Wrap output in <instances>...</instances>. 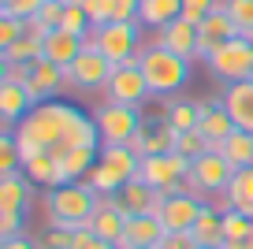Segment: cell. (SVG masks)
<instances>
[{"mask_svg": "<svg viewBox=\"0 0 253 249\" xmlns=\"http://www.w3.org/2000/svg\"><path fill=\"white\" fill-rule=\"evenodd\" d=\"M11 134H15L23 164L41 153L63 156L67 149H101L97 119H89L86 112H79L75 104H63V101H41Z\"/></svg>", "mask_w": 253, "mask_h": 249, "instance_id": "obj_1", "label": "cell"}, {"mask_svg": "<svg viewBox=\"0 0 253 249\" xmlns=\"http://www.w3.org/2000/svg\"><path fill=\"white\" fill-rule=\"evenodd\" d=\"M97 205H101V194H97L89 182H63V186H56V190L45 194L48 227H71V231L89 227Z\"/></svg>", "mask_w": 253, "mask_h": 249, "instance_id": "obj_2", "label": "cell"}, {"mask_svg": "<svg viewBox=\"0 0 253 249\" xmlns=\"http://www.w3.org/2000/svg\"><path fill=\"white\" fill-rule=\"evenodd\" d=\"M138 63H142V75L149 82L153 97H171L175 89H182L190 82V60L168 52L164 45H149L138 52Z\"/></svg>", "mask_w": 253, "mask_h": 249, "instance_id": "obj_3", "label": "cell"}, {"mask_svg": "<svg viewBox=\"0 0 253 249\" xmlns=\"http://www.w3.org/2000/svg\"><path fill=\"white\" fill-rule=\"evenodd\" d=\"M134 179H142L145 186L160 190L164 197L182 194L190 179V160L179 153H157V156H142V167H138Z\"/></svg>", "mask_w": 253, "mask_h": 249, "instance_id": "obj_4", "label": "cell"}, {"mask_svg": "<svg viewBox=\"0 0 253 249\" xmlns=\"http://www.w3.org/2000/svg\"><path fill=\"white\" fill-rule=\"evenodd\" d=\"M138 30H142V23H104L89 34V41L97 45V52L108 56L112 67H119V63L138 60V52H142V34Z\"/></svg>", "mask_w": 253, "mask_h": 249, "instance_id": "obj_5", "label": "cell"}, {"mask_svg": "<svg viewBox=\"0 0 253 249\" xmlns=\"http://www.w3.org/2000/svg\"><path fill=\"white\" fill-rule=\"evenodd\" d=\"M209 71L220 78L223 86L231 82H242V78H253V41L250 38H231L227 45H220L212 56H209Z\"/></svg>", "mask_w": 253, "mask_h": 249, "instance_id": "obj_6", "label": "cell"}, {"mask_svg": "<svg viewBox=\"0 0 253 249\" xmlns=\"http://www.w3.org/2000/svg\"><path fill=\"white\" fill-rule=\"evenodd\" d=\"M231 179H235V167L227 164V156H223L220 149H212V153H205L201 160H194V164H190L186 190H190V194H198V197L223 194Z\"/></svg>", "mask_w": 253, "mask_h": 249, "instance_id": "obj_7", "label": "cell"}, {"mask_svg": "<svg viewBox=\"0 0 253 249\" xmlns=\"http://www.w3.org/2000/svg\"><path fill=\"white\" fill-rule=\"evenodd\" d=\"M93 119H97V130H101V145H130L138 126H142L138 108H130V104H112V101H104Z\"/></svg>", "mask_w": 253, "mask_h": 249, "instance_id": "obj_8", "label": "cell"}, {"mask_svg": "<svg viewBox=\"0 0 253 249\" xmlns=\"http://www.w3.org/2000/svg\"><path fill=\"white\" fill-rule=\"evenodd\" d=\"M112 71H116V67L108 63V56L97 52V45L86 38V48L75 56V63L63 71V75H67V82L79 86V89H104V86H108V78H112Z\"/></svg>", "mask_w": 253, "mask_h": 249, "instance_id": "obj_9", "label": "cell"}, {"mask_svg": "<svg viewBox=\"0 0 253 249\" xmlns=\"http://www.w3.org/2000/svg\"><path fill=\"white\" fill-rule=\"evenodd\" d=\"M104 97H108L112 104H130V108H138L145 97H153L149 82H145V75H142V63L138 60L119 63V67L112 71L108 86H104Z\"/></svg>", "mask_w": 253, "mask_h": 249, "instance_id": "obj_10", "label": "cell"}, {"mask_svg": "<svg viewBox=\"0 0 253 249\" xmlns=\"http://www.w3.org/2000/svg\"><path fill=\"white\" fill-rule=\"evenodd\" d=\"M201 208H205V201H201L198 194H190V190H182V194H171L164 197V205H160V223H164V231H190V227L198 223Z\"/></svg>", "mask_w": 253, "mask_h": 249, "instance_id": "obj_11", "label": "cell"}, {"mask_svg": "<svg viewBox=\"0 0 253 249\" xmlns=\"http://www.w3.org/2000/svg\"><path fill=\"white\" fill-rule=\"evenodd\" d=\"M231 38H238L235 19L227 15V8H216L205 23H198V60L209 63V56H212L220 45H227Z\"/></svg>", "mask_w": 253, "mask_h": 249, "instance_id": "obj_12", "label": "cell"}, {"mask_svg": "<svg viewBox=\"0 0 253 249\" xmlns=\"http://www.w3.org/2000/svg\"><path fill=\"white\" fill-rule=\"evenodd\" d=\"M126 219H130L126 205L119 201V194H112V197H101V205H97L93 223H89V227H93L108 246H119V242H123V231H126Z\"/></svg>", "mask_w": 253, "mask_h": 249, "instance_id": "obj_13", "label": "cell"}, {"mask_svg": "<svg viewBox=\"0 0 253 249\" xmlns=\"http://www.w3.org/2000/svg\"><path fill=\"white\" fill-rule=\"evenodd\" d=\"M198 130L205 134V138L212 141V149H216V145H223L238 126H235V119H231V112H227L223 101H198Z\"/></svg>", "mask_w": 253, "mask_h": 249, "instance_id": "obj_14", "label": "cell"}, {"mask_svg": "<svg viewBox=\"0 0 253 249\" xmlns=\"http://www.w3.org/2000/svg\"><path fill=\"white\" fill-rule=\"evenodd\" d=\"M171 145H175V130H171V123H168L164 116H157V119H142V126H138L134 141H130V149H134L138 156L171 153Z\"/></svg>", "mask_w": 253, "mask_h": 249, "instance_id": "obj_15", "label": "cell"}, {"mask_svg": "<svg viewBox=\"0 0 253 249\" xmlns=\"http://www.w3.org/2000/svg\"><path fill=\"white\" fill-rule=\"evenodd\" d=\"M157 45H164L168 52L182 56V60H198V23L190 19H171L168 26L157 30Z\"/></svg>", "mask_w": 253, "mask_h": 249, "instance_id": "obj_16", "label": "cell"}, {"mask_svg": "<svg viewBox=\"0 0 253 249\" xmlns=\"http://www.w3.org/2000/svg\"><path fill=\"white\" fill-rule=\"evenodd\" d=\"M34 108H38V104H34V97L26 93V86L0 78V119H4V126H8V130H15V126L23 123Z\"/></svg>", "mask_w": 253, "mask_h": 249, "instance_id": "obj_17", "label": "cell"}, {"mask_svg": "<svg viewBox=\"0 0 253 249\" xmlns=\"http://www.w3.org/2000/svg\"><path fill=\"white\" fill-rule=\"evenodd\" d=\"M223 104H227L231 119H235L238 130H250L253 134V78H242V82H231L223 86Z\"/></svg>", "mask_w": 253, "mask_h": 249, "instance_id": "obj_18", "label": "cell"}, {"mask_svg": "<svg viewBox=\"0 0 253 249\" xmlns=\"http://www.w3.org/2000/svg\"><path fill=\"white\" fill-rule=\"evenodd\" d=\"M164 223L160 216H130L119 249H145V246H164Z\"/></svg>", "mask_w": 253, "mask_h": 249, "instance_id": "obj_19", "label": "cell"}, {"mask_svg": "<svg viewBox=\"0 0 253 249\" xmlns=\"http://www.w3.org/2000/svg\"><path fill=\"white\" fill-rule=\"evenodd\" d=\"M63 82H67L63 67H56V63H48L45 56H41V60L30 63V82H26V93L34 97V104H41V101H48V97H52Z\"/></svg>", "mask_w": 253, "mask_h": 249, "instance_id": "obj_20", "label": "cell"}, {"mask_svg": "<svg viewBox=\"0 0 253 249\" xmlns=\"http://www.w3.org/2000/svg\"><path fill=\"white\" fill-rule=\"evenodd\" d=\"M119 201L126 205L130 216H157L160 205H164V194L153 190V186H145L142 179H130V182H123V190H119Z\"/></svg>", "mask_w": 253, "mask_h": 249, "instance_id": "obj_21", "label": "cell"}, {"mask_svg": "<svg viewBox=\"0 0 253 249\" xmlns=\"http://www.w3.org/2000/svg\"><path fill=\"white\" fill-rule=\"evenodd\" d=\"M220 197H223L220 208H235V212L253 219V167H238L235 179L227 182V190Z\"/></svg>", "mask_w": 253, "mask_h": 249, "instance_id": "obj_22", "label": "cell"}, {"mask_svg": "<svg viewBox=\"0 0 253 249\" xmlns=\"http://www.w3.org/2000/svg\"><path fill=\"white\" fill-rule=\"evenodd\" d=\"M86 48V38H75V34H67V30H52V34H45V60L48 63H56V67H71L75 63V56Z\"/></svg>", "mask_w": 253, "mask_h": 249, "instance_id": "obj_23", "label": "cell"}, {"mask_svg": "<svg viewBox=\"0 0 253 249\" xmlns=\"http://www.w3.org/2000/svg\"><path fill=\"white\" fill-rule=\"evenodd\" d=\"M34 182L26 171H11V175H0V212H23L30 205L34 194Z\"/></svg>", "mask_w": 253, "mask_h": 249, "instance_id": "obj_24", "label": "cell"}, {"mask_svg": "<svg viewBox=\"0 0 253 249\" xmlns=\"http://www.w3.org/2000/svg\"><path fill=\"white\" fill-rule=\"evenodd\" d=\"M23 171L30 175V182H38V186H45V190H56V186L67 182L60 156H52V153H41V156H34V160H26Z\"/></svg>", "mask_w": 253, "mask_h": 249, "instance_id": "obj_25", "label": "cell"}, {"mask_svg": "<svg viewBox=\"0 0 253 249\" xmlns=\"http://www.w3.org/2000/svg\"><path fill=\"white\" fill-rule=\"evenodd\" d=\"M190 238L198 242V246H223V208H212L205 201L198 223L190 227Z\"/></svg>", "mask_w": 253, "mask_h": 249, "instance_id": "obj_26", "label": "cell"}, {"mask_svg": "<svg viewBox=\"0 0 253 249\" xmlns=\"http://www.w3.org/2000/svg\"><path fill=\"white\" fill-rule=\"evenodd\" d=\"M179 15H182V0H142L138 4V23L149 30H160Z\"/></svg>", "mask_w": 253, "mask_h": 249, "instance_id": "obj_27", "label": "cell"}, {"mask_svg": "<svg viewBox=\"0 0 253 249\" xmlns=\"http://www.w3.org/2000/svg\"><path fill=\"white\" fill-rule=\"evenodd\" d=\"M101 164H108L112 171H119L126 182L138 175V167H142V156L134 153L130 145H101V156H97Z\"/></svg>", "mask_w": 253, "mask_h": 249, "instance_id": "obj_28", "label": "cell"}, {"mask_svg": "<svg viewBox=\"0 0 253 249\" xmlns=\"http://www.w3.org/2000/svg\"><path fill=\"white\" fill-rule=\"evenodd\" d=\"M164 119L171 123L175 134H182V130H198V101L164 97Z\"/></svg>", "mask_w": 253, "mask_h": 249, "instance_id": "obj_29", "label": "cell"}, {"mask_svg": "<svg viewBox=\"0 0 253 249\" xmlns=\"http://www.w3.org/2000/svg\"><path fill=\"white\" fill-rule=\"evenodd\" d=\"M45 56V38L41 34H26V38H19L15 45L0 48V63H34Z\"/></svg>", "mask_w": 253, "mask_h": 249, "instance_id": "obj_30", "label": "cell"}, {"mask_svg": "<svg viewBox=\"0 0 253 249\" xmlns=\"http://www.w3.org/2000/svg\"><path fill=\"white\" fill-rule=\"evenodd\" d=\"M216 149L227 156V164L235 167V171L238 167H253V134L250 130H235L223 145H216Z\"/></svg>", "mask_w": 253, "mask_h": 249, "instance_id": "obj_31", "label": "cell"}, {"mask_svg": "<svg viewBox=\"0 0 253 249\" xmlns=\"http://www.w3.org/2000/svg\"><path fill=\"white\" fill-rule=\"evenodd\" d=\"M63 8H67V0H45L41 4V11L34 19H26L30 23V34H52V30H60V23H63Z\"/></svg>", "mask_w": 253, "mask_h": 249, "instance_id": "obj_32", "label": "cell"}, {"mask_svg": "<svg viewBox=\"0 0 253 249\" xmlns=\"http://www.w3.org/2000/svg\"><path fill=\"white\" fill-rule=\"evenodd\" d=\"M82 182H89V186H93L101 197H112V194H119V190H123V182H126V179H123L119 171H112L108 164H101V160H97Z\"/></svg>", "mask_w": 253, "mask_h": 249, "instance_id": "obj_33", "label": "cell"}, {"mask_svg": "<svg viewBox=\"0 0 253 249\" xmlns=\"http://www.w3.org/2000/svg\"><path fill=\"white\" fill-rule=\"evenodd\" d=\"M171 153L186 156V160L194 164V160H201L205 153H212V141H209L201 130H182V134H175V145H171Z\"/></svg>", "mask_w": 253, "mask_h": 249, "instance_id": "obj_34", "label": "cell"}, {"mask_svg": "<svg viewBox=\"0 0 253 249\" xmlns=\"http://www.w3.org/2000/svg\"><path fill=\"white\" fill-rule=\"evenodd\" d=\"M60 30H67V34H75V38H89L93 34V23H89V15L75 4V0H67V8H63V23H60Z\"/></svg>", "mask_w": 253, "mask_h": 249, "instance_id": "obj_35", "label": "cell"}, {"mask_svg": "<svg viewBox=\"0 0 253 249\" xmlns=\"http://www.w3.org/2000/svg\"><path fill=\"white\" fill-rule=\"evenodd\" d=\"M250 223H253L250 216H242V212H235V208H223V246L242 242L246 231H250Z\"/></svg>", "mask_w": 253, "mask_h": 249, "instance_id": "obj_36", "label": "cell"}, {"mask_svg": "<svg viewBox=\"0 0 253 249\" xmlns=\"http://www.w3.org/2000/svg\"><path fill=\"white\" fill-rule=\"evenodd\" d=\"M11 171H23V156H19L15 145V134H0V175H11Z\"/></svg>", "mask_w": 253, "mask_h": 249, "instance_id": "obj_37", "label": "cell"}, {"mask_svg": "<svg viewBox=\"0 0 253 249\" xmlns=\"http://www.w3.org/2000/svg\"><path fill=\"white\" fill-rule=\"evenodd\" d=\"M223 8H227V15L235 19L238 34L250 38L253 34V0H223Z\"/></svg>", "mask_w": 253, "mask_h": 249, "instance_id": "obj_38", "label": "cell"}, {"mask_svg": "<svg viewBox=\"0 0 253 249\" xmlns=\"http://www.w3.org/2000/svg\"><path fill=\"white\" fill-rule=\"evenodd\" d=\"M30 34V23L26 19H11V15H0V48L15 45L19 38H26Z\"/></svg>", "mask_w": 253, "mask_h": 249, "instance_id": "obj_39", "label": "cell"}, {"mask_svg": "<svg viewBox=\"0 0 253 249\" xmlns=\"http://www.w3.org/2000/svg\"><path fill=\"white\" fill-rule=\"evenodd\" d=\"M216 8H223V0H182V19H190V23H205Z\"/></svg>", "mask_w": 253, "mask_h": 249, "instance_id": "obj_40", "label": "cell"}, {"mask_svg": "<svg viewBox=\"0 0 253 249\" xmlns=\"http://www.w3.org/2000/svg\"><path fill=\"white\" fill-rule=\"evenodd\" d=\"M45 0H0V15H11V19H34L41 11Z\"/></svg>", "mask_w": 253, "mask_h": 249, "instance_id": "obj_41", "label": "cell"}, {"mask_svg": "<svg viewBox=\"0 0 253 249\" xmlns=\"http://www.w3.org/2000/svg\"><path fill=\"white\" fill-rule=\"evenodd\" d=\"M71 242H75L71 227H48L41 234V249H71Z\"/></svg>", "mask_w": 253, "mask_h": 249, "instance_id": "obj_42", "label": "cell"}, {"mask_svg": "<svg viewBox=\"0 0 253 249\" xmlns=\"http://www.w3.org/2000/svg\"><path fill=\"white\" fill-rule=\"evenodd\" d=\"M104 246H108V242H104L93 227H79V231H75V242H71V249H104Z\"/></svg>", "mask_w": 253, "mask_h": 249, "instance_id": "obj_43", "label": "cell"}, {"mask_svg": "<svg viewBox=\"0 0 253 249\" xmlns=\"http://www.w3.org/2000/svg\"><path fill=\"white\" fill-rule=\"evenodd\" d=\"M23 234V212H0V242Z\"/></svg>", "mask_w": 253, "mask_h": 249, "instance_id": "obj_44", "label": "cell"}, {"mask_svg": "<svg viewBox=\"0 0 253 249\" xmlns=\"http://www.w3.org/2000/svg\"><path fill=\"white\" fill-rule=\"evenodd\" d=\"M160 249H201V246L190 238V231H168V234H164V246H160Z\"/></svg>", "mask_w": 253, "mask_h": 249, "instance_id": "obj_45", "label": "cell"}, {"mask_svg": "<svg viewBox=\"0 0 253 249\" xmlns=\"http://www.w3.org/2000/svg\"><path fill=\"white\" fill-rule=\"evenodd\" d=\"M0 249H41V242H30L26 234H19V238H4Z\"/></svg>", "mask_w": 253, "mask_h": 249, "instance_id": "obj_46", "label": "cell"}, {"mask_svg": "<svg viewBox=\"0 0 253 249\" xmlns=\"http://www.w3.org/2000/svg\"><path fill=\"white\" fill-rule=\"evenodd\" d=\"M201 249H223V246H201Z\"/></svg>", "mask_w": 253, "mask_h": 249, "instance_id": "obj_47", "label": "cell"}, {"mask_svg": "<svg viewBox=\"0 0 253 249\" xmlns=\"http://www.w3.org/2000/svg\"><path fill=\"white\" fill-rule=\"evenodd\" d=\"M104 249H119V246H104Z\"/></svg>", "mask_w": 253, "mask_h": 249, "instance_id": "obj_48", "label": "cell"}, {"mask_svg": "<svg viewBox=\"0 0 253 249\" xmlns=\"http://www.w3.org/2000/svg\"><path fill=\"white\" fill-rule=\"evenodd\" d=\"M145 249H160V246H145Z\"/></svg>", "mask_w": 253, "mask_h": 249, "instance_id": "obj_49", "label": "cell"}, {"mask_svg": "<svg viewBox=\"0 0 253 249\" xmlns=\"http://www.w3.org/2000/svg\"><path fill=\"white\" fill-rule=\"evenodd\" d=\"M250 41H253V34H250Z\"/></svg>", "mask_w": 253, "mask_h": 249, "instance_id": "obj_50", "label": "cell"}]
</instances>
